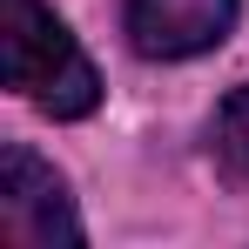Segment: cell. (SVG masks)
Instances as JSON below:
<instances>
[{
	"mask_svg": "<svg viewBox=\"0 0 249 249\" xmlns=\"http://www.w3.org/2000/svg\"><path fill=\"white\" fill-rule=\"evenodd\" d=\"M0 68L7 88L27 94L41 115L54 122H74L101 101V74L81 54V41L61 27V14L41 0H7V20H0Z\"/></svg>",
	"mask_w": 249,
	"mask_h": 249,
	"instance_id": "1",
	"label": "cell"
},
{
	"mask_svg": "<svg viewBox=\"0 0 249 249\" xmlns=\"http://www.w3.org/2000/svg\"><path fill=\"white\" fill-rule=\"evenodd\" d=\"M0 236L14 249L81 243V215L68 202V182L27 148H7V162H0Z\"/></svg>",
	"mask_w": 249,
	"mask_h": 249,
	"instance_id": "2",
	"label": "cell"
},
{
	"mask_svg": "<svg viewBox=\"0 0 249 249\" xmlns=\"http://www.w3.org/2000/svg\"><path fill=\"white\" fill-rule=\"evenodd\" d=\"M236 0H128V41L148 61H189L229 41Z\"/></svg>",
	"mask_w": 249,
	"mask_h": 249,
	"instance_id": "3",
	"label": "cell"
},
{
	"mask_svg": "<svg viewBox=\"0 0 249 249\" xmlns=\"http://www.w3.org/2000/svg\"><path fill=\"white\" fill-rule=\"evenodd\" d=\"M215 148H222V162L249 182V88H236V94L222 101V115H215Z\"/></svg>",
	"mask_w": 249,
	"mask_h": 249,
	"instance_id": "4",
	"label": "cell"
}]
</instances>
